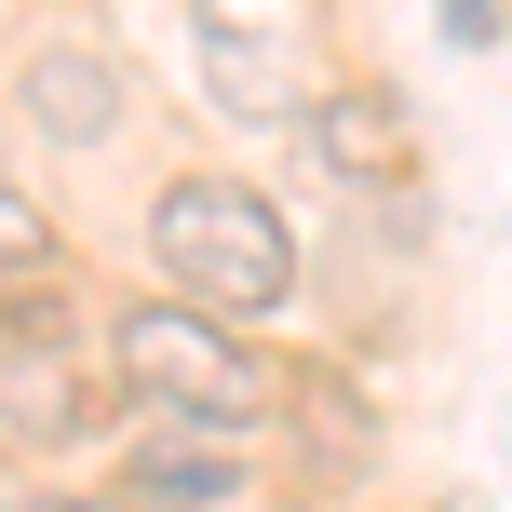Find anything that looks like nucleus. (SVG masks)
Returning a JSON list of instances; mask_svg holds the SVG:
<instances>
[{
  "label": "nucleus",
  "instance_id": "3",
  "mask_svg": "<svg viewBox=\"0 0 512 512\" xmlns=\"http://www.w3.org/2000/svg\"><path fill=\"white\" fill-rule=\"evenodd\" d=\"M256 486L243 472V432H162L122 459V512H230Z\"/></svg>",
  "mask_w": 512,
  "mask_h": 512
},
{
  "label": "nucleus",
  "instance_id": "4",
  "mask_svg": "<svg viewBox=\"0 0 512 512\" xmlns=\"http://www.w3.org/2000/svg\"><path fill=\"white\" fill-rule=\"evenodd\" d=\"M14 95H27V122H41L54 149H108V122H122V68H108V41H41Z\"/></svg>",
  "mask_w": 512,
  "mask_h": 512
},
{
  "label": "nucleus",
  "instance_id": "2",
  "mask_svg": "<svg viewBox=\"0 0 512 512\" xmlns=\"http://www.w3.org/2000/svg\"><path fill=\"white\" fill-rule=\"evenodd\" d=\"M108 364H122L162 418H189V432H256V418H270V391H283L270 351H256L243 324H216V310H189V297L122 310V324H108Z\"/></svg>",
  "mask_w": 512,
  "mask_h": 512
},
{
  "label": "nucleus",
  "instance_id": "7",
  "mask_svg": "<svg viewBox=\"0 0 512 512\" xmlns=\"http://www.w3.org/2000/svg\"><path fill=\"white\" fill-rule=\"evenodd\" d=\"M486 27H499L486 0H445V41H486Z\"/></svg>",
  "mask_w": 512,
  "mask_h": 512
},
{
  "label": "nucleus",
  "instance_id": "1",
  "mask_svg": "<svg viewBox=\"0 0 512 512\" xmlns=\"http://www.w3.org/2000/svg\"><path fill=\"white\" fill-rule=\"evenodd\" d=\"M149 270H162V297L216 310V324H256V310L297 297V230L243 176H162L149 189Z\"/></svg>",
  "mask_w": 512,
  "mask_h": 512
},
{
  "label": "nucleus",
  "instance_id": "6",
  "mask_svg": "<svg viewBox=\"0 0 512 512\" xmlns=\"http://www.w3.org/2000/svg\"><path fill=\"white\" fill-rule=\"evenodd\" d=\"M41 256H54V243H41V216H27V203H0V270H41Z\"/></svg>",
  "mask_w": 512,
  "mask_h": 512
},
{
  "label": "nucleus",
  "instance_id": "8",
  "mask_svg": "<svg viewBox=\"0 0 512 512\" xmlns=\"http://www.w3.org/2000/svg\"><path fill=\"white\" fill-rule=\"evenodd\" d=\"M81 512H122V499H81Z\"/></svg>",
  "mask_w": 512,
  "mask_h": 512
},
{
  "label": "nucleus",
  "instance_id": "5",
  "mask_svg": "<svg viewBox=\"0 0 512 512\" xmlns=\"http://www.w3.org/2000/svg\"><path fill=\"white\" fill-rule=\"evenodd\" d=\"M310 149H324L337 176L391 189V176H405V108H391L378 81H337V95H310Z\"/></svg>",
  "mask_w": 512,
  "mask_h": 512
}]
</instances>
